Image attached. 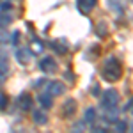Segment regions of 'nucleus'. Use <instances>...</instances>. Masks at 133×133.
Instances as JSON below:
<instances>
[{"label":"nucleus","mask_w":133,"mask_h":133,"mask_svg":"<svg viewBox=\"0 0 133 133\" xmlns=\"http://www.w3.org/2000/svg\"><path fill=\"white\" fill-rule=\"evenodd\" d=\"M32 48H30V51L32 53H41L43 50H44V44H43V41H39L37 37H34L32 39V44H30Z\"/></svg>","instance_id":"4468645a"},{"label":"nucleus","mask_w":133,"mask_h":133,"mask_svg":"<svg viewBox=\"0 0 133 133\" xmlns=\"http://www.w3.org/2000/svg\"><path fill=\"white\" fill-rule=\"evenodd\" d=\"M126 110H128V112H131V114H133V98H131V99H130V101H128V105H126Z\"/></svg>","instance_id":"5701e85b"},{"label":"nucleus","mask_w":133,"mask_h":133,"mask_svg":"<svg viewBox=\"0 0 133 133\" xmlns=\"http://www.w3.org/2000/svg\"><path fill=\"white\" fill-rule=\"evenodd\" d=\"M37 101H39V105H41L43 108L46 110V108H51V96L48 94V92H41L39 96H37Z\"/></svg>","instance_id":"9b49d317"},{"label":"nucleus","mask_w":133,"mask_h":133,"mask_svg":"<svg viewBox=\"0 0 133 133\" xmlns=\"http://www.w3.org/2000/svg\"><path fill=\"white\" fill-rule=\"evenodd\" d=\"M11 41H12V44H18V41H20V32H14L12 37H11Z\"/></svg>","instance_id":"412c9836"},{"label":"nucleus","mask_w":133,"mask_h":133,"mask_svg":"<svg viewBox=\"0 0 133 133\" xmlns=\"http://www.w3.org/2000/svg\"><path fill=\"white\" fill-rule=\"evenodd\" d=\"M119 103V92L115 89H107V91L101 94V108H112V107H117Z\"/></svg>","instance_id":"f03ea898"},{"label":"nucleus","mask_w":133,"mask_h":133,"mask_svg":"<svg viewBox=\"0 0 133 133\" xmlns=\"http://www.w3.org/2000/svg\"><path fill=\"white\" fill-rule=\"evenodd\" d=\"M7 73H9V61L5 55H0V82L5 78Z\"/></svg>","instance_id":"f8f14e48"},{"label":"nucleus","mask_w":133,"mask_h":133,"mask_svg":"<svg viewBox=\"0 0 133 133\" xmlns=\"http://www.w3.org/2000/svg\"><path fill=\"white\" fill-rule=\"evenodd\" d=\"M64 91H66V89H64V83L59 82V80H53V82L46 83V92L50 94L51 98H53V96H61Z\"/></svg>","instance_id":"39448f33"},{"label":"nucleus","mask_w":133,"mask_h":133,"mask_svg":"<svg viewBox=\"0 0 133 133\" xmlns=\"http://www.w3.org/2000/svg\"><path fill=\"white\" fill-rule=\"evenodd\" d=\"M5 107H7V96L0 91V110H4Z\"/></svg>","instance_id":"a211bd4d"},{"label":"nucleus","mask_w":133,"mask_h":133,"mask_svg":"<svg viewBox=\"0 0 133 133\" xmlns=\"http://www.w3.org/2000/svg\"><path fill=\"white\" fill-rule=\"evenodd\" d=\"M32 53L30 51V48H18L16 50V59L21 62V64H29L30 62V59H32Z\"/></svg>","instance_id":"6e6552de"},{"label":"nucleus","mask_w":133,"mask_h":133,"mask_svg":"<svg viewBox=\"0 0 133 133\" xmlns=\"http://www.w3.org/2000/svg\"><path fill=\"white\" fill-rule=\"evenodd\" d=\"M131 131H133V123H131Z\"/></svg>","instance_id":"393cba45"},{"label":"nucleus","mask_w":133,"mask_h":133,"mask_svg":"<svg viewBox=\"0 0 133 133\" xmlns=\"http://www.w3.org/2000/svg\"><path fill=\"white\" fill-rule=\"evenodd\" d=\"M51 48L57 51V53H61V55H64V53L68 51V48H66V46H64L61 41H53V43H51Z\"/></svg>","instance_id":"2eb2a0df"},{"label":"nucleus","mask_w":133,"mask_h":133,"mask_svg":"<svg viewBox=\"0 0 133 133\" xmlns=\"http://www.w3.org/2000/svg\"><path fill=\"white\" fill-rule=\"evenodd\" d=\"M39 68H41L43 73L51 75V73L57 71V61H55L53 57H43L41 61H39Z\"/></svg>","instance_id":"7ed1b4c3"},{"label":"nucleus","mask_w":133,"mask_h":133,"mask_svg":"<svg viewBox=\"0 0 133 133\" xmlns=\"http://www.w3.org/2000/svg\"><path fill=\"white\" fill-rule=\"evenodd\" d=\"M66 78H68V80H75V76H73L71 71H66Z\"/></svg>","instance_id":"b1692460"},{"label":"nucleus","mask_w":133,"mask_h":133,"mask_svg":"<svg viewBox=\"0 0 133 133\" xmlns=\"http://www.w3.org/2000/svg\"><path fill=\"white\" fill-rule=\"evenodd\" d=\"M32 119H34V123L43 126V124L48 123V115H46V110L43 108V110H34L32 112Z\"/></svg>","instance_id":"1a4fd4ad"},{"label":"nucleus","mask_w":133,"mask_h":133,"mask_svg":"<svg viewBox=\"0 0 133 133\" xmlns=\"http://www.w3.org/2000/svg\"><path fill=\"white\" fill-rule=\"evenodd\" d=\"M5 41H9V32L0 30V43H5Z\"/></svg>","instance_id":"aec40b11"},{"label":"nucleus","mask_w":133,"mask_h":133,"mask_svg":"<svg viewBox=\"0 0 133 133\" xmlns=\"http://www.w3.org/2000/svg\"><path fill=\"white\" fill-rule=\"evenodd\" d=\"M0 9H2V11H9L11 9V4H9V2H2V4H0Z\"/></svg>","instance_id":"4be33fe9"},{"label":"nucleus","mask_w":133,"mask_h":133,"mask_svg":"<svg viewBox=\"0 0 133 133\" xmlns=\"http://www.w3.org/2000/svg\"><path fill=\"white\" fill-rule=\"evenodd\" d=\"M75 112H76V101H75V99H68L61 108V114L64 117H73Z\"/></svg>","instance_id":"0eeeda50"},{"label":"nucleus","mask_w":133,"mask_h":133,"mask_svg":"<svg viewBox=\"0 0 133 133\" xmlns=\"http://www.w3.org/2000/svg\"><path fill=\"white\" fill-rule=\"evenodd\" d=\"M96 4H98V0H76V9L80 11L82 14H89L94 7H96Z\"/></svg>","instance_id":"423d86ee"},{"label":"nucleus","mask_w":133,"mask_h":133,"mask_svg":"<svg viewBox=\"0 0 133 133\" xmlns=\"http://www.w3.org/2000/svg\"><path fill=\"white\" fill-rule=\"evenodd\" d=\"M98 36H101V37H103V36H107V25H105L103 21L98 25Z\"/></svg>","instance_id":"6ab92c4d"},{"label":"nucleus","mask_w":133,"mask_h":133,"mask_svg":"<svg viewBox=\"0 0 133 133\" xmlns=\"http://www.w3.org/2000/svg\"><path fill=\"white\" fill-rule=\"evenodd\" d=\"M83 123H89V124L96 123V110L94 108H87L85 110V114H83Z\"/></svg>","instance_id":"ddd939ff"},{"label":"nucleus","mask_w":133,"mask_h":133,"mask_svg":"<svg viewBox=\"0 0 133 133\" xmlns=\"http://www.w3.org/2000/svg\"><path fill=\"white\" fill-rule=\"evenodd\" d=\"M101 76L105 82H117L121 76H123V66H121V62L119 59H115V57H108L107 61L103 62V68H101Z\"/></svg>","instance_id":"f257e3e1"},{"label":"nucleus","mask_w":133,"mask_h":133,"mask_svg":"<svg viewBox=\"0 0 133 133\" xmlns=\"http://www.w3.org/2000/svg\"><path fill=\"white\" fill-rule=\"evenodd\" d=\"M105 121H107V123H115V121H119V108H117V107L105 108Z\"/></svg>","instance_id":"9d476101"},{"label":"nucleus","mask_w":133,"mask_h":133,"mask_svg":"<svg viewBox=\"0 0 133 133\" xmlns=\"http://www.w3.org/2000/svg\"><path fill=\"white\" fill-rule=\"evenodd\" d=\"M128 130V124L124 121H115V131H126Z\"/></svg>","instance_id":"f3484780"},{"label":"nucleus","mask_w":133,"mask_h":133,"mask_svg":"<svg viewBox=\"0 0 133 133\" xmlns=\"http://www.w3.org/2000/svg\"><path fill=\"white\" fill-rule=\"evenodd\" d=\"M11 21H12V18L9 14H0V27H7Z\"/></svg>","instance_id":"dca6fc26"},{"label":"nucleus","mask_w":133,"mask_h":133,"mask_svg":"<svg viewBox=\"0 0 133 133\" xmlns=\"http://www.w3.org/2000/svg\"><path fill=\"white\" fill-rule=\"evenodd\" d=\"M131 2H133V0H131Z\"/></svg>","instance_id":"a878e982"},{"label":"nucleus","mask_w":133,"mask_h":133,"mask_svg":"<svg viewBox=\"0 0 133 133\" xmlns=\"http://www.w3.org/2000/svg\"><path fill=\"white\" fill-rule=\"evenodd\" d=\"M18 107H20L23 112H30L32 107H34V99L29 92H21L18 96Z\"/></svg>","instance_id":"20e7f679"}]
</instances>
